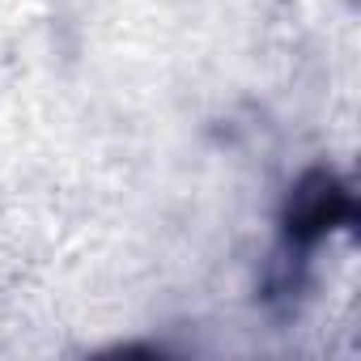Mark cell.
Here are the masks:
<instances>
[{"mask_svg": "<svg viewBox=\"0 0 361 361\" xmlns=\"http://www.w3.org/2000/svg\"><path fill=\"white\" fill-rule=\"evenodd\" d=\"M348 217H353L348 192L336 183V178H327L323 170H314L293 188V196L285 204V234L298 247H310L323 234H331L336 226H344Z\"/></svg>", "mask_w": 361, "mask_h": 361, "instance_id": "obj_1", "label": "cell"}]
</instances>
